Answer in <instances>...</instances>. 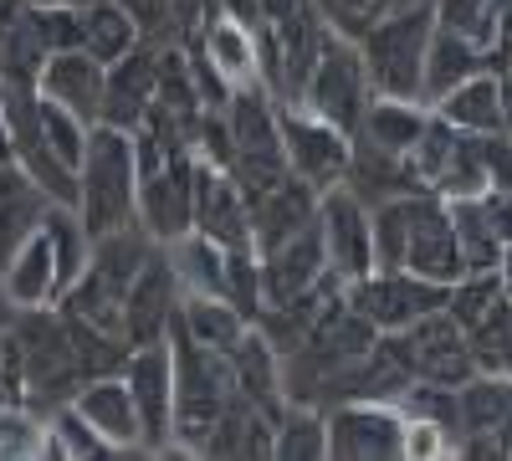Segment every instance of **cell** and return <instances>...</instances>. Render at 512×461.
<instances>
[{"label": "cell", "instance_id": "obj_1", "mask_svg": "<svg viewBox=\"0 0 512 461\" xmlns=\"http://www.w3.org/2000/svg\"><path fill=\"white\" fill-rule=\"evenodd\" d=\"M169 364H175V446L169 456H200L210 426L236 400L231 354L205 349L180 323H169Z\"/></svg>", "mask_w": 512, "mask_h": 461}, {"label": "cell", "instance_id": "obj_2", "mask_svg": "<svg viewBox=\"0 0 512 461\" xmlns=\"http://www.w3.org/2000/svg\"><path fill=\"white\" fill-rule=\"evenodd\" d=\"M139 205V154H134V134L108 129V123H93L88 149H82L77 164V205L82 231L103 236L134 221Z\"/></svg>", "mask_w": 512, "mask_h": 461}, {"label": "cell", "instance_id": "obj_3", "mask_svg": "<svg viewBox=\"0 0 512 461\" xmlns=\"http://www.w3.org/2000/svg\"><path fill=\"white\" fill-rule=\"evenodd\" d=\"M431 31H436V6L420 0V6H405L390 21H379L374 31L359 36V57H364L374 98H415L420 103V77H425V47H431Z\"/></svg>", "mask_w": 512, "mask_h": 461}, {"label": "cell", "instance_id": "obj_4", "mask_svg": "<svg viewBox=\"0 0 512 461\" xmlns=\"http://www.w3.org/2000/svg\"><path fill=\"white\" fill-rule=\"evenodd\" d=\"M384 349H390L395 364L410 374V385H446V390H456V385H466L477 374L472 339H466V328L446 308L415 318L410 328L384 333Z\"/></svg>", "mask_w": 512, "mask_h": 461}, {"label": "cell", "instance_id": "obj_5", "mask_svg": "<svg viewBox=\"0 0 512 461\" xmlns=\"http://www.w3.org/2000/svg\"><path fill=\"white\" fill-rule=\"evenodd\" d=\"M369 98H374V88H369V72H364V57H359V41L328 36L318 62H313V72H308V82H303L297 108H308L313 118L333 123V129H344L354 139Z\"/></svg>", "mask_w": 512, "mask_h": 461}, {"label": "cell", "instance_id": "obj_6", "mask_svg": "<svg viewBox=\"0 0 512 461\" xmlns=\"http://www.w3.org/2000/svg\"><path fill=\"white\" fill-rule=\"evenodd\" d=\"M410 164L420 185L441 195V200H466V195H487V170H482V139L477 134H461L451 123H441L431 113V123L420 129Z\"/></svg>", "mask_w": 512, "mask_h": 461}, {"label": "cell", "instance_id": "obj_7", "mask_svg": "<svg viewBox=\"0 0 512 461\" xmlns=\"http://www.w3.org/2000/svg\"><path fill=\"white\" fill-rule=\"evenodd\" d=\"M344 298L354 313H364L379 333H395V328H410L415 318L446 308V287L431 282V277H415L405 267H374L354 282H344Z\"/></svg>", "mask_w": 512, "mask_h": 461}, {"label": "cell", "instance_id": "obj_8", "mask_svg": "<svg viewBox=\"0 0 512 461\" xmlns=\"http://www.w3.org/2000/svg\"><path fill=\"white\" fill-rule=\"evenodd\" d=\"M277 129H282V154H287V170L313 185L318 195L333 190V185H344L349 175V149L354 139L344 129H333V123L313 118L308 108H297V103H277Z\"/></svg>", "mask_w": 512, "mask_h": 461}, {"label": "cell", "instance_id": "obj_9", "mask_svg": "<svg viewBox=\"0 0 512 461\" xmlns=\"http://www.w3.org/2000/svg\"><path fill=\"white\" fill-rule=\"evenodd\" d=\"M123 385L139 405L144 421V451L164 456L175 446V364H169V339L159 344H134L123 359Z\"/></svg>", "mask_w": 512, "mask_h": 461}, {"label": "cell", "instance_id": "obj_10", "mask_svg": "<svg viewBox=\"0 0 512 461\" xmlns=\"http://www.w3.org/2000/svg\"><path fill=\"white\" fill-rule=\"evenodd\" d=\"M134 221L169 246L175 236L195 231V154H169L149 170H139V205Z\"/></svg>", "mask_w": 512, "mask_h": 461}, {"label": "cell", "instance_id": "obj_11", "mask_svg": "<svg viewBox=\"0 0 512 461\" xmlns=\"http://www.w3.org/2000/svg\"><path fill=\"white\" fill-rule=\"evenodd\" d=\"M328 456L338 461H390L405 456V415L384 400L328 405Z\"/></svg>", "mask_w": 512, "mask_h": 461}, {"label": "cell", "instance_id": "obj_12", "mask_svg": "<svg viewBox=\"0 0 512 461\" xmlns=\"http://www.w3.org/2000/svg\"><path fill=\"white\" fill-rule=\"evenodd\" d=\"M318 236H323V257L338 282H354L374 272V241H369V205L349 190L333 185L318 195Z\"/></svg>", "mask_w": 512, "mask_h": 461}, {"label": "cell", "instance_id": "obj_13", "mask_svg": "<svg viewBox=\"0 0 512 461\" xmlns=\"http://www.w3.org/2000/svg\"><path fill=\"white\" fill-rule=\"evenodd\" d=\"M410 211V226H405V257L400 267L415 272V277H431L441 287H451L466 262H461V246H456V226H451V211L441 195H410L405 200Z\"/></svg>", "mask_w": 512, "mask_h": 461}, {"label": "cell", "instance_id": "obj_14", "mask_svg": "<svg viewBox=\"0 0 512 461\" xmlns=\"http://www.w3.org/2000/svg\"><path fill=\"white\" fill-rule=\"evenodd\" d=\"M164 47H169V41H149V36H144L134 52H123L118 62H108L103 113H98V123L134 134L139 123L149 118V108H154V88H159V52H164Z\"/></svg>", "mask_w": 512, "mask_h": 461}, {"label": "cell", "instance_id": "obj_15", "mask_svg": "<svg viewBox=\"0 0 512 461\" xmlns=\"http://www.w3.org/2000/svg\"><path fill=\"white\" fill-rule=\"evenodd\" d=\"M180 298H185L180 277H175V267H169L164 246H159L144 262V272L134 277V287H128V298H123V339H128V349L169 339V323H175V313H180Z\"/></svg>", "mask_w": 512, "mask_h": 461}, {"label": "cell", "instance_id": "obj_16", "mask_svg": "<svg viewBox=\"0 0 512 461\" xmlns=\"http://www.w3.org/2000/svg\"><path fill=\"white\" fill-rule=\"evenodd\" d=\"M195 231L216 246H251V205L231 170L195 159Z\"/></svg>", "mask_w": 512, "mask_h": 461}, {"label": "cell", "instance_id": "obj_17", "mask_svg": "<svg viewBox=\"0 0 512 461\" xmlns=\"http://www.w3.org/2000/svg\"><path fill=\"white\" fill-rule=\"evenodd\" d=\"M256 262H262V303H292V298H303V292H313L328 277L318 221L308 231L287 236L282 246L256 251Z\"/></svg>", "mask_w": 512, "mask_h": 461}, {"label": "cell", "instance_id": "obj_18", "mask_svg": "<svg viewBox=\"0 0 512 461\" xmlns=\"http://www.w3.org/2000/svg\"><path fill=\"white\" fill-rule=\"evenodd\" d=\"M72 410L113 446V456L144 451V421H139V405H134V395H128L123 374H98V380H82V390L72 395Z\"/></svg>", "mask_w": 512, "mask_h": 461}, {"label": "cell", "instance_id": "obj_19", "mask_svg": "<svg viewBox=\"0 0 512 461\" xmlns=\"http://www.w3.org/2000/svg\"><path fill=\"white\" fill-rule=\"evenodd\" d=\"M103 82H108V62H98L93 52L77 47V52L47 57V67H41V77H36V93L47 103H57V108H67V113H77L82 123H98Z\"/></svg>", "mask_w": 512, "mask_h": 461}, {"label": "cell", "instance_id": "obj_20", "mask_svg": "<svg viewBox=\"0 0 512 461\" xmlns=\"http://www.w3.org/2000/svg\"><path fill=\"white\" fill-rule=\"evenodd\" d=\"M246 205H251V246H256V251L282 246L287 236L308 231V226L318 221V190L303 185L297 175L277 180V185L262 190V195H251Z\"/></svg>", "mask_w": 512, "mask_h": 461}, {"label": "cell", "instance_id": "obj_21", "mask_svg": "<svg viewBox=\"0 0 512 461\" xmlns=\"http://www.w3.org/2000/svg\"><path fill=\"white\" fill-rule=\"evenodd\" d=\"M344 185H349L364 205L405 200V195H431V190L420 185L410 154L379 149V144H364V139H354V149H349V175H344Z\"/></svg>", "mask_w": 512, "mask_h": 461}, {"label": "cell", "instance_id": "obj_22", "mask_svg": "<svg viewBox=\"0 0 512 461\" xmlns=\"http://www.w3.org/2000/svg\"><path fill=\"white\" fill-rule=\"evenodd\" d=\"M231 374H236V395L246 405L262 410L267 421H277V415L287 410V395H282V354L256 328H246V339L231 349Z\"/></svg>", "mask_w": 512, "mask_h": 461}, {"label": "cell", "instance_id": "obj_23", "mask_svg": "<svg viewBox=\"0 0 512 461\" xmlns=\"http://www.w3.org/2000/svg\"><path fill=\"white\" fill-rule=\"evenodd\" d=\"M431 113L461 134H477V139L502 134V72H477V77L456 82L446 98L431 103Z\"/></svg>", "mask_w": 512, "mask_h": 461}, {"label": "cell", "instance_id": "obj_24", "mask_svg": "<svg viewBox=\"0 0 512 461\" xmlns=\"http://www.w3.org/2000/svg\"><path fill=\"white\" fill-rule=\"evenodd\" d=\"M47 52L31 31V0H0V88H36Z\"/></svg>", "mask_w": 512, "mask_h": 461}, {"label": "cell", "instance_id": "obj_25", "mask_svg": "<svg viewBox=\"0 0 512 461\" xmlns=\"http://www.w3.org/2000/svg\"><path fill=\"white\" fill-rule=\"evenodd\" d=\"M477 72H492L487 67V52L472 47V41H461L456 31L436 26L431 31V47H425V77H420V103L431 108L436 98H446L456 82L477 77Z\"/></svg>", "mask_w": 512, "mask_h": 461}, {"label": "cell", "instance_id": "obj_26", "mask_svg": "<svg viewBox=\"0 0 512 461\" xmlns=\"http://www.w3.org/2000/svg\"><path fill=\"white\" fill-rule=\"evenodd\" d=\"M139 41H144V21L128 0H88L82 6V52H93L98 62H118Z\"/></svg>", "mask_w": 512, "mask_h": 461}, {"label": "cell", "instance_id": "obj_27", "mask_svg": "<svg viewBox=\"0 0 512 461\" xmlns=\"http://www.w3.org/2000/svg\"><path fill=\"white\" fill-rule=\"evenodd\" d=\"M169 267L180 277V292H195V298H226V246H216L200 231H185L164 246Z\"/></svg>", "mask_w": 512, "mask_h": 461}, {"label": "cell", "instance_id": "obj_28", "mask_svg": "<svg viewBox=\"0 0 512 461\" xmlns=\"http://www.w3.org/2000/svg\"><path fill=\"white\" fill-rule=\"evenodd\" d=\"M190 36L205 47V57L221 67V77L231 82V88H246V82H256V31H251V26H241V21H231V16L216 11L210 21H200Z\"/></svg>", "mask_w": 512, "mask_h": 461}, {"label": "cell", "instance_id": "obj_29", "mask_svg": "<svg viewBox=\"0 0 512 461\" xmlns=\"http://www.w3.org/2000/svg\"><path fill=\"white\" fill-rule=\"evenodd\" d=\"M425 123H431V108L415 103V98H369L354 139L379 144V149H395V154H410Z\"/></svg>", "mask_w": 512, "mask_h": 461}, {"label": "cell", "instance_id": "obj_30", "mask_svg": "<svg viewBox=\"0 0 512 461\" xmlns=\"http://www.w3.org/2000/svg\"><path fill=\"white\" fill-rule=\"evenodd\" d=\"M0 277H6V292L16 298V308H47V303H57V298H62L57 262H52V241L41 236V231L16 251L11 267L0 272Z\"/></svg>", "mask_w": 512, "mask_h": 461}, {"label": "cell", "instance_id": "obj_31", "mask_svg": "<svg viewBox=\"0 0 512 461\" xmlns=\"http://www.w3.org/2000/svg\"><path fill=\"white\" fill-rule=\"evenodd\" d=\"M446 211H451V226H456V246H461V262H466V272H502L507 246H502V236L492 231L487 200H482V195L446 200Z\"/></svg>", "mask_w": 512, "mask_h": 461}, {"label": "cell", "instance_id": "obj_32", "mask_svg": "<svg viewBox=\"0 0 512 461\" xmlns=\"http://www.w3.org/2000/svg\"><path fill=\"white\" fill-rule=\"evenodd\" d=\"M200 456H272V421L241 395L221 410V421L210 426Z\"/></svg>", "mask_w": 512, "mask_h": 461}, {"label": "cell", "instance_id": "obj_33", "mask_svg": "<svg viewBox=\"0 0 512 461\" xmlns=\"http://www.w3.org/2000/svg\"><path fill=\"white\" fill-rule=\"evenodd\" d=\"M175 323L190 333L195 344H205V349H216V354H231L241 339H246V318L226 303V298H195V292H185L180 298V313H175Z\"/></svg>", "mask_w": 512, "mask_h": 461}, {"label": "cell", "instance_id": "obj_34", "mask_svg": "<svg viewBox=\"0 0 512 461\" xmlns=\"http://www.w3.org/2000/svg\"><path fill=\"white\" fill-rule=\"evenodd\" d=\"M272 456H282V461H323L328 456V415L318 405H287L272 421Z\"/></svg>", "mask_w": 512, "mask_h": 461}, {"label": "cell", "instance_id": "obj_35", "mask_svg": "<svg viewBox=\"0 0 512 461\" xmlns=\"http://www.w3.org/2000/svg\"><path fill=\"white\" fill-rule=\"evenodd\" d=\"M41 236L52 241V262H57V282L62 292L82 277V267H88V246L93 236L82 231V216L72 211V205H47V216H41Z\"/></svg>", "mask_w": 512, "mask_h": 461}, {"label": "cell", "instance_id": "obj_36", "mask_svg": "<svg viewBox=\"0 0 512 461\" xmlns=\"http://www.w3.org/2000/svg\"><path fill=\"white\" fill-rule=\"evenodd\" d=\"M47 205H52V200L41 195L36 185H21V190H11V195H0V272H6L16 251L41 231Z\"/></svg>", "mask_w": 512, "mask_h": 461}, {"label": "cell", "instance_id": "obj_37", "mask_svg": "<svg viewBox=\"0 0 512 461\" xmlns=\"http://www.w3.org/2000/svg\"><path fill=\"white\" fill-rule=\"evenodd\" d=\"M472 339V359L482 374H502V380H512V298L502 292V298L492 303V313L466 333Z\"/></svg>", "mask_w": 512, "mask_h": 461}, {"label": "cell", "instance_id": "obj_38", "mask_svg": "<svg viewBox=\"0 0 512 461\" xmlns=\"http://www.w3.org/2000/svg\"><path fill=\"white\" fill-rule=\"evenodd\" d=\"M313 6H318V16L328 21L333 36L359 41L364 31H374L379 21H390L405 6H420V0H313Z\"/></svg>", "mask_w": 512, "mask_h": 461}, {"label": "cell", "instance_id": "obj_39", "mask_svg": "<svg viewBox=\"0 0 512 461\" xmlns=\"http://www.w3.org/2000/svg\"><path fill=\"white\" fill-rule=\"evenodd\" d=\"M502 272H461L451 287H446V313L472 333L487 313H492V303L502 298Z\"/></svg>", "mask_w": 512, "mask_h": 461}, {"label": "cell", "instance_id": "obj_40", "mask_svg": "<svg viewBox=\"0 0 512 461\" xmlns=\"http://www.w3.org/2000/svg\"><path fill=\"white\" fill-rule=\"evenodd\" d=\"M31 31L47 57L77 52L82 47V6H72V0H41V6H31Z\"/></svg>", "mask_w": 512, "mask_h": 461}, {"label": "cell", "instance_id": "obj_41", "mask_svg": "<svg viewBox=\"0 0 512 461\" xmlns=\"http://www.w3.org/2000/svg\"><path fill=\"white\" fill-rule=\"evenodd\" d=\"M47 456H113V446L72 405H62L47 415Z\"/></svg>", "mask_w": 512, "mask_h": 461}, {"label": "cell", "instance_id": "obj_42", "mask_svg": "<svg viewBox=\"0 0 512 461\" xmlns=\"http://www.w3.org/2000/svg\"><path fill=\"white\" fill-rule=\"evenodd\" d=\"M226 303L246 323L262 313V262H256V246H231L226 251Z\"/></svg>", "mask_w": 512, "mask_h": 461}, {"label": "cell", "instance_id": "obj_43", "mask_svg": "<svg viewBox=\"0 0 512 461\" xmlns=\"http://www.w3.org/2000/svg\"><path fill=\"white\" fill-rule=\"evenodd\" d=\"M41 134H47V144L57 149V159L67 164V170H77L82 164V149H88V134H93V123H82L77 113L57 108L41 98Z\"/></svg>", "mask_w": 512, "mask_h": 461}, {"label": "cell", "instance_id": "obj_44", "mask_svg": "<svg viewBox=\"0 0 512 461\" xmlns=\"http://www.w3.org/2000/svg\"><path fill=\"white\" fill-rule=\"evenodd\" d=\"M436 6V26L456 31L472 47H492V0H431Z\"/></svg>", "mask_w": 512, "mask_h": 461}, {"label": "cell", "instance_id": "obj_45", "mask_svg": "<svg viewBox=\"0 0 512 461\" xmlns=\"http://www.w3.org/2000/svg\"><path fill=\"white\" fill-rule=\"evenodd\" d=\"M0 456H47V421L26 405H0Z\"/></svg>", "mask_w": 512, "mask_h": 461}, {"label": "cell", "instance_id": "obj_46", "mask_svg": "<svg viewBox=\"0 0 512 461\" xmlns=\"http://www.w3.org/2000/svg\"><path fill=\"white\" fill-rule=\"evenodd\" d=\"M482 170H487V190H512V139L507 134L482 139Z\"/></svg>", "mask_w": 512, "mask_h": 461}, {"label": "cell", "instance_id": "obj_47", "mask_svg": "<svg viewBox=\"0 0 512 461\" xmlns=\"http://www.w3.org/2000/svg\"><path fill=\"white\" fill-rule=\"evenodd\" d=\"M487 67L507 72L512 67V0H492V47H487Z\"/></svg>", "mask_w": 512, "mask_h": 461}, {"label": "cell", "instance_id": "obj_48", "mask_svg": "<svg viewBox=\"0 0 512 461\" xmlns=\"http://www.w3.org/2000/svg\"><path fill=\"white\" fill-rule=\"evenodd\" d=\"M16 318H21V308H16V298L6 292V277H0V333H11Z\"/></svg>", "mask_w": 512, "mask_h": 461}, {"label": "cell", "instance_id": "obj_49", "mask_svg": "<svg viewBox=\"0 0 512 461\" xmlns=\"http://www.w3.org/2000/svg\"><path fill=\"white\" fill-rule=\"evenodd\" d=\"M502 134L512 139V67L502 72Z\"/></svg>", "mask_w": 512, "mask_h": 461}, {"label": "cell", "instance_id": "obj_50", "mask_svg": "<svg viewBox=\"0 0 512 461\" xmlns=\"http://www.w3.org/2000/svg\"><path fill=\"white\" fill-rule=\"evenodd\" d=\"M0 164H16V159H11V134H6V123H0Z\"/></svg>", "mask_w": 512, "mask_h": 461}, {"label": "cell", "instance_id": "obj_51", "mask_svg": "<svg viewBox=\"0 0 512 461\" xmlns=\"http://www.w3.org/2000/svg\"><path fill=\"white\" fill-rule=\"evenodd\" d=\"M31 6H41V0H31Z\"/></svg>", "mask_w": 512, "mask_h": 461}]
</instances>
